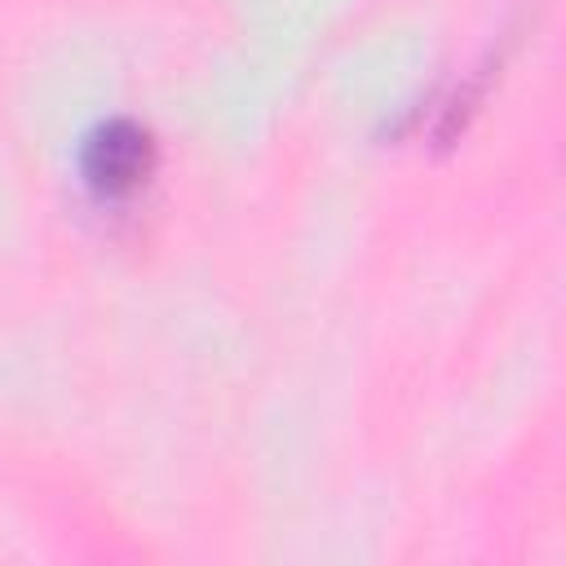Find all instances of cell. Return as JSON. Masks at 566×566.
<instances>
[{"mask_svg": "<svg viewBox=\"0 0 566 566\" xmlns=\"http://www.w3.org/2000/svg\"><path fill=\"white\" fill-rule=\"evenodd\" d=\"M146 168H150V142H146V133H142L137 124H128V119L106 124V128L93 137V146H88V172H93V181L106 186V190H128V186H137V181L146 177Z\"/></svg>", "mask_w": 566, "mask_h": 566, "instance_id": "6da1fadb", "label": "cell"}]
</instances>
